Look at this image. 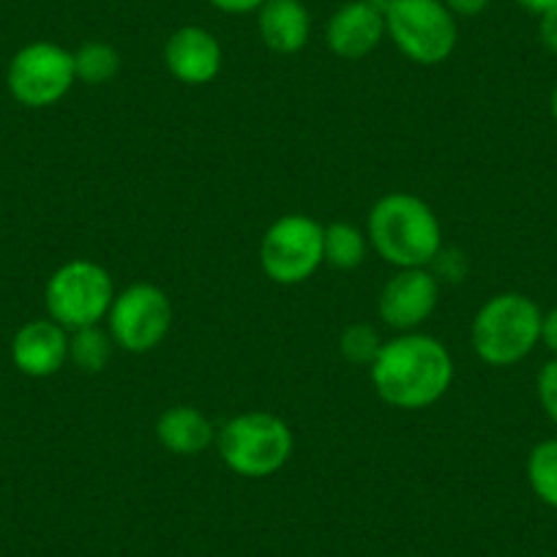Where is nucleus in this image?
Masks as SVG:
<instances>
[{"instance_id":"nucleus-20","label":"nucleus","mask_w":557,"mask_h":557,"mask_svg":"<svg viewBox=\"0 0 557 557\" xmlns=\"http://www.w3.org/2000/svg\"><path fill=\"white\" fill-rule=\"evenodd\" d=\"M380 350H383V339H380L374 325L350 323L339 334V352L356 367H372Z\"/></svg>"},{"instance_id":"nucleus-7","label":"nucleus","mask_w":557,"mask_h":557,"mask_svg":"<svg viewBox=\"0 0 557 557\" xmlns=\"http://www.w3.org/2000/svg\"><path fill=\"white\" fill-rule=\"evenodd\" d=\"M325 227L307 213L278 216L260 240V268L273 285L296 287L323 265Z\"/></svg>"},{"instance_id":"nucleus-27","label":"nucleus","mask_w":557,"mask_h":557,"mask_svg":"<svg viewBox=\"0 0 557 557\" xmlns=\"http://www.w3.org/2000/svg\"><path fill=\"white\" fill-rule=\"evenodd\" d=\"M519 7L524 9V12H530V14H546L549 12V9H555L557 7V0H517Z\"/></svg>"},{"instance_id":"nucleus-6","label":"nucleus","mask_w":557,"mask_h":557,"mask_svg":"<svg viewBox=\"0 0 557 557\" xmlns=\"http://www.w3.org/2000/svg\"><path fill=\"white\" fill-rule=\"evenodd\" d=\"M385 34L418 66L446 63L459 41L457 17L443 0H394L385 9Z\"/></svg>"},{"instance_id":"nucleus-26","label":"nucleus","mask_w":557,"mask_h":557,"mask_svg":"<svg viewBox=\"0 0 557 557\" xmlns=\"http://www.w3.org/2000/svg\"><path fill=\"white\" fill-rule=\"evenodd\" d=\"M541 342L557 358V307L549 309L544 314V320H541Z\"/></svg>"},{"instance_id":"nucleus-10","label":"nucleus","mask_w":557,"mask_h":557,"mask_svg":"<svg viewBox=\"0 0 557 557\" xmlns=\"http://www.w3.org/2000/svg\"><path fill=\"white\" fill-rule=\"evenodd\" d=\"M441 301V282L430 268H399L380 290L377 314L396 334L418 331Z\"/></svg>"},{"instance_id":"nucleus-5","label":"nucleus","mask_w":557,"mask_h":557,"mask_svg":"<svg viewBox=\"0 0 557 557\" xmlns=\"http://www.w3.org/2000/svg\"><path fill=\"white\" fill-rule=\"evenodd\" d=\"M115 301L112 276L101 262L74 257L52 271L45 287V307L50 320L72 334L79 329H94L110 314Z\"/></svg>"},{"instance_id":"nucleus-29","label":"nucleus","mask_w":557,"mask_h":557,"mask_svg":"<svg viewBox=\"0 0 557 557\" xmlns=\"http://www.w3.org/2000/svg\"><path fill=\"white\" fill-rule=\"evenodd\" d=\"M369 3H372V7L377 9V12H383V14H385V9H388L391 3H394V0H369Z\"/></svg>"},{"instance_id":"nucleus-18","label":"nucleus","mask_w":557,"mask_h":557,"mask_svg":"<svg viewBox=\"0 0 557 557\" xmlns=\"http://www.w3.org/2000/svg\"><path fill=\"white\" fill-rule=\"evenodd\" d=\"M528 484L544 506L557 511V437H546L530 448Z\"/></svg>"},{"instance_id":"nucleus-15","label":"nucleus","mask_w":557,"mask_h":557,"mask_svg":"<svg viewBox=\"0 0 557 557\" xmlns=\"http://www.w3.org/2000/svg\"><path fill=\"white\" fill-rule=\"evenodd\" d=\"M157 441L175 457H200L216 443V430L200 407L173 405L157 418Z\"/></svg>"},{"instance_id":"nucleus-17","label":"nucleus","mask_w":557,"mask_h":557,"mask_svg":"<svg viewBox=\"0 0 557 557\" xmlns=\"http://www.w3.org/2000/svg\"><path fill=\"white\" fill-rule=\"evenodd\" d=\"M74 72L77 83L85 85H107L121 74V52L110 41H85L74 52Z\"/></svg>"},{"instance_id":"nucleus-9","label":"nucleus","mask_w":557,"mask_h":557,"mask_svg":"<svg viewBox=\"0 0 557 557\" xmlns=\"http://www.w3.org/2000/svg\"><path fill=\"white\" fill-rule=\"evenodd\" d=\"M173 329V304L159 285L134 282L126 290L115 293L110 314H107V334L112 345L121 350L143 356L168 339Z\"/></svg>"},{"instance_id":"nucleus-23","label":"nucleus","mask_w":557,"mask_h":557,"mask_svg":"<svg viewBox=\"0 0 557 557\" xmlns=\"http://www.w3.org/2000/svg\"><path fill=\"white\" fill-rule=\"evenodd\" d=\"M539 39L544 45V50L557 55V7L539 17Z\"/></svg>"},{"instance_id":"nucleus-2","label":"nucleus","mask_w":557,"mask_h":557,"mask_svg":"<svg viewBox=\"0 0 557 557\" xmlns=\"http://www.w3.org/2000/svg\"><path fill=\"white\" fill-rule=\"evenodd\" d=\"M369 246L388 265L430 268L443 249V227L426 200L410 191H388L367 216Z\"/></svg>"},{"instance_id":"nucleus-14","label":"nucleus","mask_w":557,"mask_h":557,"mask_svg":"<svg viewBox=\"0 0 557 557\" xmlns=\"http://www.w3.org/2000/svg\"><path fill=\"white\" fill-rule=\"evenodd\" d=\"M257 30L262 45L276 55H296L309 45L312 17L301 0H265L257 9Z\"/></svg>"},{"instance_id":"nucleus-19","label":"nucleus","mask_w":557,"mask_h":557,"mask_svg":"<svg viewBox=\"0 0 557 557\" xmlns=\"http://www.w3.org/2000/svg\"><path fill=\"white\" fill-rule=\"evenodd\" d=\"M112 356V339L110 334L94 325V329H79L69 334V361L79 369V372L96 374L107 367Z\"/></svg>"},{"instance_id":"nucleus-24","label":"nucleus","mask_w":557,"mask_h":557,"mask_svg":"<svg viewBox=\"0 0 557 557\" xmlns=\"http://www.w3.org/2000/svg\"><path fill=\"white\" fill-rule=\"evenodd\" d=\"M454 17H479L490 9L492 0H443Z\"/></svg>"},{"instance_id":"nucleus-11","label":"nucleus","mask_w":557,"mask_h":557,"mask_svg":"<svg viewBox=\"0 0 557 557\" xmlns=\"http://www.w3.org/2000/svg\"><path fill=\"white\" fill-rule=\"evenodd\" d=\"M385 39V14L369 0H350L331 14L325 25V45L342 61H361L372 55Z\"/></svg>"},{"instance_id":"nucleus-21","label":"nucleus","mask_w":557,"mask_h":557,"mask_svg":"<svg viewBox=\"0 0 557 557\" xmlns=\"http://www.w3.org/2000/svg\"><path fill=\"white\" fill-rule=\"evenodd\" d=\"M535 391H539L541 410L557 426V358H552L549 363L541 367L539 380H535Z\"/></svg>"},{"instance_id":"nucleus-12","label":"nucleus","mask_w":557,"mask_h":557,"mask_svg":"<svg viewBox=\"0 0 557 557\" xmlns=\"http://www.w3.org/2000/svg\"><path fill=\"white\" fill-rule=\"evenodd\" d=\"M222 45L211 30L200 25H184L164 45V66L184 85L213 83L222 72Z\"/></svg>"},{"instance_id":"nucleus-22","label":"nucleus","mask_w":557,"mask_h":557,"mask_svg":"<svg viewBox=\"0 0 557 557\" xmlns=\"http://www.w3.org/2000/svg\"><path fill=\"white\" fill-rule=\"evenodd\" d=\"M430 271L435 273L437 282H462L465 273H468V260L459 249H441Z\"/></svg>"},{"instance_id":"nucleus-25","label":"nucleus","mask_w":557,"mask_h":557,"mask_svg":"<svg viewBox=\"0 0 557 557\" xmlns=\"http://www.w3.org/2000/svg\"><path fill=\"white\" fill-rule=\"evenodd\" d=\"M213 9L224 14H251L265 3V0H208Z\"/></svg>"},{"instance_id":"nucleus-13","label":"nucleus","mask_w":557,"mask_h":557,"mask_svg":"<svg viewBox=\"0 0 557 557\" xmlns=\"http://www.w3.org/2000/svg\"><path fill=\"white\" fill-rule=\"evenodd\" d=\"M12 361L25 377H52L69 361V331L55 320H30L14 334Z\"/></svg>"},{"instance_id":"nucleus-8","label":"nucleus","mask_w":557,"mask_h":557,"mask_svg":"<svg viewBox=\"0 0 557 557\" xmlns=\"http://www.w3.org/2000/svg\"><path fill=\"white\" fill-rule=\"evenodd\" d=\"M77 83L74 52L55 41H30L20 47L7 69V85L14 101L28 110H45L66 99Z\"/></svg>"},{"instance_id":"nucleus-1","label":"nucleus","mask_w":557,"mask_h":557,"mask_svg":"<svg viewBox=\"0 0 557 557\" xmlns=\"http://www.w3.org/2000/svg\"><path fill=\"white\" fill-rule=\"evenodd\" d=\"M380 399L396 410H424L437 405L454 385V358L437 336L410 331L383 342L369 367Z\"/></svg>"},{"instance_id":"nucleus-28","label":"nucleus","mask_w":557,"mask_h":557,"mask_svg":"<svg viewBox=\"0 0 557 557\" xmlns=\"http://www.w3.org/2000/svg\"><path fill=\"white\" fill-rule=\"evenodd\" d=\"M549 112H552V121L557 123V83H555V88H552V96H549Z\"/></svg>"},{"instance_id":"nucleus-4","label":"nucleus","mask_w":557,"mask_h":557,"mask_svg":"<svg viewBox=\"0 0 557 557\" xmlns=\"http://www.w3.org/2000/svg\"><path fill=\"white\" fill-rule=\"evenodd\" d=\"M224 468L240 479H271L285 468L296 448L290 424L276 412H238L216 432Z\"/></svg>"},{"instance_id":"nucleus-3","label":"nucleus","mask_w":557,"mask_h":557,"mask_svg":"<svg viewBox=\"0 0 557 557\" xmlns=\"http://www.w3.org/2000/svg\"><path fill=\"white\" fill-rule=\"evenodd\" d=\"M541 320L544 312L524 293H497L486 298L470 325L475 356L486 367H517L539 347Z\"/></svg>"},{"instance_id":"nucleus-16","label":"nucleus","mask_w":557,"mask_h":557,"mask_svg":"<svg viewBox=\"0 0 557 557\" xmlns=\"http://www.w3.org/2000/svg\"><path fill=\"white\" fill-rule=\"evenodd\" d=\"M369 238L350 222H331L323 233V257L336 271H356L367 260Z\"/></svg>"}]
</instances>
